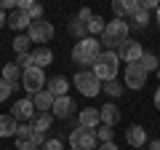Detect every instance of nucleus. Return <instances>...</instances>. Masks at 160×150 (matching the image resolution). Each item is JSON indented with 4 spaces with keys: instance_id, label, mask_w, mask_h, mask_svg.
Here are the masks:
<instances>
[{
    "instance_id": "obj_24",
    "label": "nucleus",
    "mask_w": 160,
    "mask_h": 150,
    "mask_svg": "<svg viewBox=\"0 0 160 150\" xmlns=\"http://www.w3.org/2000/svg\"><path fill=\"white\" fill-rule=\"evenodd\" d=\"M104 27H107V22H104L102 16H96V13H93V19L88 22V27H86V29H88V38H93V35H102Z\"/></svg>"
},
{
    "instance_id": "obj_40",
    "label": "nucleus",
    "mask_w": 160,
    "mask_h": 150,
    "mask_svg": "<svg viewBox=\"0 0 160 150\" xmlns=\"http://www.w3.org/2000/svg\"><path fill=\"white\" fill-rule=\"evenodd\" d=\"M16 150H38L32 142H16Z\"/></svg>"
},
{
    "instance_id": "obj_15",
    "label": "nucleus",
    "mask_w": 160,
    "mask_h": 150,
    "mask_svg": "<svg viewBox=\"0 0 160 150\" xmlns=\"http://www.w3.org/2000/svg\"><path fill=\"white\" fill-rule=\"evenodd\" d=\"M29 24H32V19H29L24 11H19V8L8 13V27H11L13 32H19V29H29Z\"/></svg>"
},
{
    "instance_id": "obj_43",
    "label": "nucleus",
    "mask_w": 160,
    "mask_h": 150,
    "mask_svg": "<svg viewBox=\"0 0 160 150\" xmlns=\"http://www.w3.org/2000/svg\"><path fill=\"white\" fill-rule=\"evenodd\" d=\"M149 150H160V139H152L149 142Z\"/></svg>"
},
{
    "instance_id": "obj_21",
    "label": "nucleus",
    "mask_w": 160,
    "mask_h": 150,
    "mask_svg": "<svg viewBox=\"0 0 160 150\" xmlns=\"http://www.w3.org/2000/svg\"><path fill=\"white\" fill-rule=\"evenodd\" d=\"M16 126H19L16 118H11V115H0V139L16 137Z\"/></svg>"
},
{
    "instance_id": "obj_14",
    "label": "nucleus",
    "mask_w": 160,
    "mask_h": 150,
    "mask_svg": "<svg viewBox=\"0 0 160 150\" xmlns=\"http://www.w3.org/2000/svg\"><path fill=\"white\" fill-rule=\"evenodd\" d=\"M53 94L48 91V88H43V91H38V94H32V104H35V110L38 113H51V107H53Z\"/></svg>"
},
{
    "instance_id": "obj_17",
    "label": "nucleus",
    "mask_w": 160,
    "mask_h": 150,
    "mask_svg": "<svg viewBox=\"0 0 160 150\" xmlns=\"http://www.w3.org/2000/svg\"><path fill=\"white\" fill-rule=\"evenodd\" d=\"M16 8L24 11L32 22H40V19H43V6H40V3H32V0H16Z\"/></svg>"
},
{
    "instance_id": "obj_23",
    "label": "nucleus",
    "mask_w": 160,
    "mask_h": 150,
    "mask_svg": "<svg viewBox=\"0 0 160 150\" xmlns=\"http://www.w3.org/2000/svg\"><path fill=\"white\" fill-rule=\"evenodd\" d=\"M139 64L144 67V72H158V67H160V59H158V54H149V51H144V56L139 59Z\"/></svg>"
},
{
    "instance_id": "obj_29",
    "label": "nucleus",
    "mask_w": 160,
    "mask_h": 150,
    "mask_svg": "<svg viewBox=\"0 0 160 150\" xmlns=\"http://www.w3.org/2000/svg\"><path fill=\"white\" fill-rule=\"evenodd\" d=\"M96 139H99V142H112V139H115V129H112V126L96 129Z\"/></svg>"
},
{
    "instance_id": "obj_25",
    "label": "nucleus",
    "mask_w": 160,
    "mask_h": 150,
    "mask_svg": "<svg viewBox=\"0 0 160 150\" xmlns=\"http://www.w3.org/2000/svg\"><path fill=\"white\" fill-rule=\"evenodd\" d=\"M29 43H32V40H29L27 35H16L13 43H11V48L16 51V56H19V54H29Z\"/></svg>"
},
{
    "instance_id": "obj_18",
    "label": "nucleus",
    "mask_w": 160,
    "mask_h": 150,
    "mask_svg": "<svg viewBox=\"0 0 160 150\" xmlns=\"http://www.w3.org/2000/svg\"><path fill=\"white\" fill-rule=\"evenodd\" d=\"M32 62H35V67L46 70L48 64L53 62V51H51L48 46H40V48H35V51H32Z\"/></svg>"
},
{
    "instance_id": "obj_19",
    "label": "nucleus",
    "mask_w": 160,
    "mask_h": 150,
    "mask_svg": "<svg viewBox=\"0 0 160 150\" xmlns=\"http://www.w3.org/2000/svg\"><path fill=\"white\" fill-rule=\"evenodd\" d=\"M102 123L104 126H115V123L120 121V110H118V104L115 102H107V104H102Z\"/></svg>"
},
{
    "instance_id": "obj_13",
    "label": "nucleus",
    "mask_w": 160,
    "mask_h": 150,
    "mask_svg": "<svg viewBox=\"0 0 160 150\" xmlns=\"http://www.w3.org/2000/svg\"><path fill=\"white\" fill-rule=\"evenodd\" d=\"M126 142L131 145V147H139V150H142L144 145H147V129L139 126V123H131L128 131H126Z\"/></svg>"
},
{
    "instance_id": "obj_37",
    "label": "nucleus",
    "mask_w": 160,
    "mask_h": 150,
    "mask_svg": "<svg viewBox=\"0 0 160 150\" xmlns=\"http://www.w3.org/2000/svg\"><path fill=\"white\" fill-rule=\"evenodd\" d=\"M158 8H160V3H158V0H142V11H158Z\"/></svg>"
},
{
    "instance_id": "obj_6",
    "label": "nucleus",
    "mask_w": 160,
    "mask_h": 150,
    "mask_svg": "<svg viewBox=\"0 0 160 150\" xmlns=\"http://www.w3.org/2000/svg\"><path fill=\"white\" fill-rule=\"evenodd\" d=\"M46 83H48L46 70H40V67H29V70H24V75H22V86L27 88L29 94L43 91V88H46Z\"/></svg>"
},
{
    "instance_id": "obj_39",
    "label": "nucleus",
    "mask_w": 160,
    "mask_h": 150,
    "mask_svg": "<svg viewBox=\"0 0 160 150\" xmlns=\"http://www.w3.org/2000/svg\"><path fill=\"white\" fill-rule=\"evenodd\" d=\"M96 150H120V147H118L115 142H102V145H99Z\"/></svg>"
},
{
    "instance_id": "obj_31",
    "label": "nucleus",
    "mask_w": 160,
    "mask_h": 150,
    "mask_svg": "<svg viewBox=\"0 0 160 150\" xmlns=\"http://www.w3.org/2000/svg\"><path fill=\"white\" fill-rule=\"evenodd\" d=\"M16 64H19L22 70L35 67V62H32V51H29V54H19V56H16Z\"/></svg>"
},
{
    "instance_id": "obj_11",
    "label": "nucleus",
    "mask_w": 160,
    "mask_h": 150,
    "mask_svg": "<svg viewBox=\"0 0 160 150\" xmlns=\"http://www.w3.org/2000/svg\"><path fill=\"white\" fill-rule=\"evenodd\" d=\"M8 115H11V118H16L19 123L32 121V118H35V104H32V99H29V97L16 99V104L11 107V113H8Z\"/></svg>"
},
{
    "instance_id": "obj_27",
    "label": "nucleus",
    "mask_w": 160,
    "mask_h": 150,
    "mask_svg": "<svg viewBox=\"0 0 160 150\" xmlns=\"http://www.w3.org/2000/svg\"><path fill=\"white\" fill-rule=\"evenodd\" d=\"M102 91L107 94V97L118 99V97H123V83H118V81H109V83H104V86H102Z\"/></svg>"
},
{
    "instance_id": "obj_38",
    "label": "nucleus",
    "mask_w": 160,
    "mask_h": 150,
    "mask_svg": "<svg viewBox=\"0 0 160 150\" xmlns=\"http://www.w3.org/2000/svg\"><path fill=\"white\" fill-rule=\"evenodd\" d=\"M0 11H16V0H0Z\"/></svg>"
},
{
    "instance_id": "obj_35",
    "label": "nucleus",
    "mask_w": 160,
    "mask_h": 150,
    "mask_svg": "<svg viewBox=\"0 0 160 150\" xmlns=\"http://www.w3.org/2000/svg\"><path fill=\"white\" fill-rule=\"evenodd\" d=\"M40 150H64V145H62V139L51 137V139H46V145H43Z\"/></svg>"
},
{
    "instance_id": "obj_26",
    "label": "nucleus",
    "mask_w": 160,
    "mask_h": 150,
    "mask_svg": "<svg viewBox=\"0 0 160 150\" xmlns=\"http://www.w3.org/2000/svg\"><path fill=\"white\" fill-rule=\"evenodd\" d=\"M32 134H35V129L29 123H19L16 126V142H32Z\"/></svg>"
},
{
    "instance_id": "obj_46",
    "label": "nucleus",
    "mask_w": 160,
    "mask_h": 150,
    "mask_svg": "<svg viewBox=\"0 0 160 150\" xmlns=\"http://www.w3.org/2000/svg\"><path fill=\"white\" fill-rule=\"evenodd\" d=\"M142 150H144V147H142Z\"/></svg>"
},
{
    "instance_id": "obj_30",
    "label": "nucleus",
    "mask_w": 160,
    "mask_h": 150,
    "mask_svg": "<svg viewBox=\"0 0 160 150\" xmlns=\"http://www.w3.org/2000/svg\"><path fill=\"white\" fill-rule=\"evenodd\" d=\"M142 11V0H126V16H136V13Z\"/></svg>"
},
{
    "instance_id": "obj_42",
    "label": "nucleus",
    "mask_w": 160,
    "mask_h": 150,
    "mask_svg": "<svg viewBox=\"0 0 160 150\" xmlns=\"http://www.w3.org/2000/svg\"><path fill=\"white\" fill-rule=\"evenodd\" d=\"M152 102H155V107L160 110V86H158V91H155V97H152Z\"/></svg>"
},
{
    "instance_id": "obj_34",
    "label": "nucleus",
    "mask_w": 160,
    "mask_h": 150,
    "mask_svg": "<svg viewBox=\"0 0 160 150\" xmlns=\"http://www.w3.org/2000/svg\"><path fill=\"white\" fill-rule=\"evenodd\" d=\"M133 24H136L139 29H144V27L149 24V13H147V11H139L136 16H133Z\"/></svg>"
},
{
    "instance_id": "obj_36",
    "label": "nucleus",
    "mask_w": 160,
    "mask_h": 150,
    "mask_svg": "<svg viewBox=\"0 0 160 150\" xmlns=\"http://www.w3.org/2000/svg\"><path fill=\"white\" fill-rule=\"evenodd\" d=\"M11 91H13V86H8V83L0 78V102H6V99L11 97Z\"/></svg>"
},
{
    "instance_id": "obj_10",
    "label": "nucleus",
    "mask_w": 160,
    "mask_h": 150,
    "mask_svg": "<svg viewBox=\"0 0 160 150\" xmlns=\"http://www.w3.org/2000/svg\"><path fill=\"white\" fill-rule=\"evenodd\" d=\"M75 110H78V104H75L72 97H56L53 99V107H51V115L59 118V121H67V118L75 115Z\"/></svg>"
},
{
    "instance_id": "obj_1",
    "label": "nucleus",
    "mask_w": 160,
    "mask_h": 150,
    "mask_svg": "<svg viewBox=\"0 0 160 150\" xmlns=\"http://www.w3.org/2000/svg\"><path fill=\"white\" fill-rule=\"evenodd\" d=\"M128 35H131V27H128L126 19H112V22H107V27L102 32V46H107L109 51L120 48L128 40Z\"/></svg>"
},
{
    "instance_id": "obj_28",
    "label": "nucleus",
    "mask_w": 160,
    "mask_h": 150,
    "mask_svg": "<svg viewBox=\"0 0 160 150\" xmlns=\"http://www.w3.org/2000/svg\"><path fill=\"white\" fill-rule=\"evenodd\" d=\"M69 32H72L75 38H78V40H83V38H88V29L83 27V24L78 22V19H72V22H69Z\"/></svg>"
},
{
    "instance_id": "obj_7",
    "label": "nucleus",
    "mask_w": 160,
    "mask_h": 150,
    "mask_svg": "<svg viewBox=\"0 0 160 150\" xmlns=\"http://www.w3.org/2000/svg\"><path fill=\"white\" fill-rule=\"evenodd\" d=\"M123 81H126V86L131 88V91H139V88L147 86V72H144V67L139 62L136 64H128L126 72H123Z\"/></svg>"
},
{
    "instance_id": "obj_22",
    "label": "nucleus",
    "mask_w": 160,
    "mask_h": 150,
    "mask_svg": "<svg viewBox=\"0 0 160 150\" xmlns=\"http://www.w3.org/2000/svg\"><path fill=\"white\" fill-rule=\"evenodd\" d=\"M51 123H53V115H51V113H35V118H32L29 126H32L35 131H43V134H46L48 129H51Z\"/></svg>"
},
{
    "instance_id": "obj_9",
    "label": "nucleus",
    "mask_w": 160,
    "mask_h": 150,
    "mask_svg": "<svg viewBox=\"0 0 160 150\" xmlns=\"http://www.w3.org/2000/svg\"><path fill=\"white\" fill-rule=\"evenodd\" d=\"M142 56H144L142 43H139V40H131V38L118 48V59H120V62H126V64H136Z\"/></svg>"
},
{
    "instance_id": "obj_2",
    "label": "nucleus",
    "mask_w": 160,
    "mask_h": 150,
    "mask_svg": "<svg viewBox=\"0 0 160 150\" xmlns=\"http://www.w3.org/2000/svg\"><path fill=\"white\" fill-rule=\"evenodd\" d=\"M99 56H102V40H96V38H83L72 48V62L80 64V67L83 64H96Z\"/></svg>"
},
{
    "instance_id": "obj_20",
    "label": "nucleus",
    "mask_w": 160,
    "mask_h": 150,
    "mask_svg": "<svg viewBox=\"0 0 160 150\" xmlns=\"http://www.w3.org/2000/svg\"><path fill=\"white\" fill-rule=\"evenodd\" d=\"M48 91L53 94V97H67V88H69V81L64 78V75H56V78H51V81L46 83Z\"/></svg>"
},
{
    "instance_id": "obj_44",
    "label": "nucleus",
    "mask_w": 160,
    "mask_h": 150,
    "mask_svg": "<svg viewBox=\"0 0 160 150\" xmlns=\"http://www.w3.org/2000/svg\"><path fill=\"white\" fill-rule=\"evenodd\" d=\"M155 22H158V27H160V8L155 11Z\"/></svg>"
},
{
    "instance_id": "obj_5",
    "label": "nucleus",
    "mask_w": 160,
    "mask_h": 150,
    "mask_svg": "<svg viewBox=\"0 0 160 150\" xmlns=\"http://www.w3.org/2000/svg\"><path fill=\"white\" fill-rule=\"evenodd\" d=\"M75 88H78L83 97H96L99 91H102V81H99L96 75H93V70H78L72 78Z\"/></svg>"
},
{
    "instance_id": "obj_8",
    "label": "nucleus",
    "mask_w": 160,
    "mask_h": 150,
    "mask_svg": "<svg viewBox=\"0 0 160 150\" xmlns=\"http://www.w3.org/2000/svg\"><path fill=\"white\" fill-rule=\"evenodd\" d=\"M53 32H56V29H53V24L40 19V22H32V24H29L27 38H29L32 43H48V40L53 38Z\"/></svg>"
},
{
    "instance_id": "obj_12",
    "label": "nucleus",
    "mask_w": 160,
    "mask_h": 150,
    "mask_svg": "<svg viewBox=\"0 0 160 150\" xmlns=\"http://www.w3.org/2000/svg\"><path fill=\"white\" fill-rule=\"evenodd\" d=\"M78 126L83 129H99L102 126V113H99V107H83L78 115Z\"/></svg>"
},
{
    "instance_id": "obj_45",
    "label": "nucleus",
    "mask_w": 160,
    "mask_h": 150,
    "mask_svg": "<svg viewBox=\"0 0 160 150\" xmlns=\"http://www.w3.org/2000/svg\"><path fill=\"white\" fill-rule=\"evenodd\" d=\"M158 78H160V67H158Z\"/></svg>"
},
{
    "instance_id": "obj_32",
    "label": "nucleus",
    "mask_w": 160,
    "mask_h": 150,
    "mask_svg": "<svg viewBox=\"0 0 160 150\" xmlns=\"http://www.w3.org/2000/svg\"><path fill=\"white\" fill-rule=\"evenodd\" d=\"M75 19H78V22L83 24V27H88V22L93 19V11H91V8H80V11H78V16H75Z\"/></svg>"
},
{
    "instance_id": "obj_33",
    "label": "nucleus",
    "mask_w": 160,
    "mask_h": 150,
    "mask_svg": "<svg viewBox=\"0 0 160 150\" xmlns=\"http://www.w3.org/2000/svg\"><path fill=\"white\" fill-rule=\"evenodd\" d=\"M112 11H115V19H126V0H115Z\"/></svg>"
},
{
    "instance_id": "obj_4",
    "label": "nucleus",
    "mask_w": 160,
    "mask_h": 150,
    "mask_svg": "<svg viewBox=\"0 0 160 150\" xmlns=\"http://www.w3.org/2000/svg\"><path fill=\"white\" fill-rule=\"evenodd\" d=\"M69 147H72V150H96V147H99L96 129L75 126L72 131H69Z\"/></svg>"
},
{
    "instance_id": "obj_16",
    "label": "nucleus",
    "mask_w": 160,
    "mask_h": 150,
    "mask_svg": "<svg viewBox=\"0 0 160 150\" xmlns=\"http://www.w3.org/2000/svg\"><path fill=\"white\" fill-rule=\"evenodd\" d=\"M22 75H24V70L19 67L16 62H11V64H3V81L8 83V86H16V83H22Z\"/></svg>"
},
{
    "instance_id": "obj_41",
    "label": "nucleus",
    "mask_w": 160,
    "mask_h": 150,
    "mask_svg": "<svg viewBox=\"0 0 160 150\" xmlns=\"http://www.w3.org/2000/svg\"><path fill=\"white\" fill-rule=\"evenodd\" d=\"M3 27H8V13L6 11H0V29Z\"/></svg>"
},
{
    "instance_id": "obj_3",
    "label": "nucleus",
    "mask_w": 160,
    "mask_h": 150,
    "mask_svg": "<svg viewBox=\"0 0 160 150\" xmlns=\"http://www.w3.org/2000/svg\"><path fill=\"white\" fill-rule=\"evenodd\" d=\"M118 70H120V59H118V51H104L102 56L96 59L93 64V75H96L99 81L109 83L118 78Z\"/></svg>"
}]
</instances>
